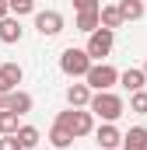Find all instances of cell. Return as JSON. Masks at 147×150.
<instances>
[{
	"label": "cell",
	"instance_id": "obj_1",
	"mask_svg": "<svg viewBox=\"0 0 147 150\" xmlns=\"http://www.w3.org/2000/svg\"><path fill=\"white\" fill-rule=\"evenodd\" d=\"M88 112H91V115H98L102 122H116L119 115L126 112V101H123L116 91H91Z\"/></svg>",
	"mask_w": 147,
	"mask_h": 150
},
{
	"label": "cell",
	"instance_id": "obj_2",
	"mask_svg": "<svg viewBox=\"0 0 147 150\" xmlns=\"http://www.w3.org/2000/svg\"><path fill=\"white\" fill-rule=\"evenodd\" d=\"M56 122L63 126V129H70L74 140L77 136H88V133H95V115L88 112V108H67V112L56 115Z\"/></svg>",
	"mask_w": 147,
	"mask_h": 150
},
{
	"label": "cell",
	"instance_id": "obj_3",
	"mask_svg": "<svg viewBox=\"0 0 147 150\" xmlns=\"http://www.w3.org/2000/svg\"><path fill=\"white\" fill-rule=\"evenodd\" d=\"M84 84H88L91 91H112V87L119 84V70L109 67V63H91L88 74H84Z\"/></svg>",
	"mask_w": 147,
	"mask_h": 150
},
{
	"label": "cell",
	"instance_id": "obj_4",
	"mask_svg": "<svg viewBox=\"0 0 147 150\" xmlns=\"http://www.w3.org/2000/svg\"><path fill=\"white\" fill-rule=\"evenodd\" d=\"M112 42H116V32H109V28H95V32L88 35L84 52L91 56V63H102V59L112 52Z\"/></svg>",
	"mask_w": 147,
	"mask_h": 150
},
{
	"label": "cell",
	"instance_id": "obj_5",
	"mask_svg": "<svg viewBox=\"0 0 147 150\" xmlns=\"http://www.w3.org/2000/svg\"><path fill=\"white\" fill-rule=\"evenodd\" d=\"M88 67H91V56H88L84 49H74V45H70V49H63V56H60V70H63L67 77L77 80V77L88 74Z\"/></svg>",
	"mask_w": 147,
	"mask_h": 150
},
{
	"label": "cell",
	"instance_id": "obj_6",
	"mask_svg": "<svg viewBox=\"0 0 147 150\" xmlns=\"http://www.w3.org/2000/svg\"><path fill=\"white\" fill-rule=\"evenodd\" d=\"M35 32L42 38L60 35V32H63V14H60V11H39L35 14Z\"/></svg>",
	"mask_w": 147,
	"mask_h": 150
},
{
	"label": "cell",
	"instance_id": "obj_7",
	"mask_svg": "<svg viewBox=\"0 0 147 150\" xmlns=\"http://www.w3.org/2000/svg\"><path fill=\"white\" fill-rule=\"evenodd\" d=\"M95 143L102 150H119V143H123V133L116 129V122H102L98 129H95Z\"/></svg>",
	"mask_w": 147,
	"mask_h": 150
},
{
	"label": "cell",
	"instance_id": "obj_8",
	"mask_svg": "<svg viewBox=\"0 0 147 150\" xmlns=\"http://www.w3.org/2000/svg\"><path fill=\"white\" fill-rule=\"evenodd\" d=\"M25 80V70L18 67V63H4L0 67V94H11V91H18V84Z\"/></svg>",
	"mask_w": 147,
	"mask_h": 150
},
{
	"label": "cell",
	"instance_id": "obj_9",
	"mask_svg": "<svg viewBox=\"0 0 147 150\" xmlns=\"http://www.w3.org/2000/svg\"><path fill=\"white\" fill-rule=\"evenodd\" d=\"M25 35V28H21V21L14 18V14H7V18H0V42H7V45H14V42H21Z\"/></svg>",
	"mask_w": 147,
	"mask_h": 150
},
{
	"label": "cell",
	"instance_id": "obj_10",
	"mask_svg": "<svg viewBox=\"0 0 147 150\" xmlns=\"http://www.w3.org/2000/svg\"><path fill=\"white\" fill-rule=\"evenodd\" d=\"M32 105H35V101H32V94H28V91H21V87L7 94V108H11V112H18V115H28V112H32Z\"/></svg>",
	"mask_w": 147,
	"mask_h": 150
},
{
	"label": "cell",
	"instance_id": "obj_11",
	"mask_svg": "<svg viewBox=\"0 0 147 150\" xmlns=\"http://www.w3.org/2000/svg\"><path fill=\"white\" fill-rule=\"evenodd\" d=\"M88 101H91V87L88 84H70L67 87V105L70 108H88Z\"/></svg>",
	"mask_w": 147,
	"mask_h": 150
},
{
	"label": "cell",
	"instance_id": "obj_12",
	"mask_svg": "<svg viewBox=\"0 0 147 150\" xmlns=\"http://www.w3.org/2000/svg\"><path fill=\"white\" fill-rule=\"evenodd\" d=\"M14 140H18L21 150H35L39 140H42V133H39L35 126H18V129H14Z\"/></svg>",
	"mask_w": 147,
	"mask_h": 150
},
{
	"label": "cell",
	"instance_id": "obj_13",
	"mask_svg": "<svg viewBox=\"0 0 147 150\" xmlns=\"http://www.w3.org/2000/svg\"><path fill=\"white\" fill-rule=\"evenodd\" d=\"M123 150H147V129L144 126H133L130 133H123Z\"/></svg>",
	"mask_w": 147,
	"mask_h": 150
},
{
	"label": "cell",
	"instance_id": "obj_14",
	"mask_svg": "<svg viewBox=\"0 0 147 150\" xmlns=\"http://www.w3.org/2000/svg\"><path fill=\"white\" fill-rule=\"evenodd\" d=\"M98 25H102V28H109V32L123 28V18H119V7H116V4H105V7H98Z\"/></svg>",
	"mask_w": 147,
	"mask_h": 150
},
{
	"label": "cell",
	"instance_id": "obj_15",
	"mask_svg": "<svg viewBox=\"0 0 147 150\" xmlns=\"http://www.w3.org/2000/svg\"><path fill=\"white\" fill-rule=\"evenodd\" d=\"M119 84L133 94V91H144V84H147V77H144V70H137V67H130V70H123L119 74Z\"/></svg>",
	"mask_w": 147,
	"mask_h": 150
},
{
	"label": "cell",
	"instance_id": "obj_16",
	"mask_svg": "<svg viewBox=\"0 0 147 150\" xmlns=\"http://www.w3.org/2000/svg\"><path fill=\"white\" fill-rule=\"evenodd\" d=\"M49 143H53V150H70L74 147V133L63 129L60 122H53V129H49Z\"/></svg>",
	"mask_w": 147,
	"mask_h": 150
},
{
	"label": "cell",
	"instance_id": "obj_17",
	"mask_svg": "<svg viewBox=\"0 0 147 150\" xmlns=\"http://www.w3.org/2000/svg\"><path fill=\"white\" fill-rule=\"evenodd\" d=\"M116 7H119L123 25H126V21H140V18H144V0H119Z\"/></svg>",
	"mask_w": 147,
	"mask_h": 150
},
{
	"label": "cell",
	"instance_id": "obj_18",
	"mask_svg": "<svg viewBox=\"0 0 147 150\" xmlns=\"http://www.w3.org/2000/svg\"><path fill=\"white\" fill-rule=\"evenodd\" d=\"M74 28L84 32V35H91L95 28H102V25H98V11H81V14L74 18Z\"/></svg>",
	"mask_w": 147,
	"mask_h": 150
},
{
	"label": "cell",
	"instance_id": "obj_19",
	"mask_svg": "<svg viewBox=\"0 0 147 150\" xmlns=\"http://www.w3.org/2000/svg\"><path fill=\"white\" fill-rule=\"evenodd\" d=\"M18 119H21L18 112H11V108H0V136H11V133L21 126Z\"/></svg>",
	"mask_w": 147,
	"mask_h": 150
},
{
	"label": "cell",
	"instance_id": "obj_20",
	"mask_svg": "<svg viewBox=\"0 0 147 150\" xmlns=\"http://www.w3.org/2000/svg\"><path fill=\"white\" fill-rule=\"evenodd\" d=\"M7 7H11L14 18H21V14H32L35 11V0H7Z\"/></svg>",
	"mask_w": 147,
	"mask_h": 150
},
{
	"label": "cell",
	"instance_id": "obj_21",
	"mask_svg": "<svg viewBox=\"0 0 147 150\" xmlns=\"http://www.w3.org/2000/svg\"><path fill=\"white\" fill-rule=\"evenodd\" d=\"M130 112L147 115V91H133V98H130Z\"/></svg>",
	"mask_w": 147,
	"mask_h": 150
},
{
	"label": "cell",
	"instance_id": "obj_22",
	"mask_svg": "<svg viewBox=\"0 0 147 150\" xmlns=\"http://www.w3.org/2000/svg\"><path fill=\"white\" fill-rule=\"evenodd\" d=\"M98 7H102L98 0H74V11H77V14H81V11H98Z\"/></svg>",
	"mask_w": 147,
	"mask_h": 150
},
{
	"label": "cell",
	"instance_id": "obj_23",
	"mask_svg": "<svg viewBox=\"0 0 147 150\" xmlns=\"http://www.w3.org/2000/svg\"><path fill=\"white\" fill-rule=\"evenodd\" d=\"M0 150H21L18 140H14V133H11V136H0Z\"/></svg>",
	"mask_w": 147,
	"mask_h": 150
},
{
	"label": "cell",
	"instance_id": "obj_24",
	"mask_svg": "<svg viewBox=\"0 0 147 150\" xmlns=\"http://www.w3.org/2000/svg\"><path fill=\"white\" fill-rule=\"evenodd\" d=\"M11 14V7H7V0H0V18H7Z\"/></svg>",
	"mask_w": 147,
	"mask_h": 150
},
{
	"label": "cell",
	"instance_id": "obj_25",
	"mask_svg": "<svg viewBox=\"0 0 147 150\" xmlns=\"http://www.w3.org/2000/svg\"><path fill=\"white\" fill-rule=\"evenodd\" d=\"M0 108H7V94H0Z\"/></svg>",
	"mask_w": 147,
	"mask_h": 150
},
{
	"label": "cell",
	"instance_id": "obj_26",
	"mask_svg": "<svg viewBox=\"0 0 147 150\" xmlns=\"http://www.w3.org/2000/svg\"><path fill=\"white\" fill-rule=\"evenodd\" d=\"M144 77H147V63H144Z\"/></svg>",
	"mask_w": 147,
	"mask_h": 150
},
{
	"label": "cell",
	"instance_id": "obj_27",
	"mask_svg": "<svg viewBox=\"0 0 147 150\" xmlns=\"http://www.w3.org/2000/svg\"><path fill=\"white\" fill-rule=\"evenodd\" d=\"M144 4H147V0H144Z\"/></svg>",
	"mask_w": 147,
	"mask_h": 150
}]
</instances>
